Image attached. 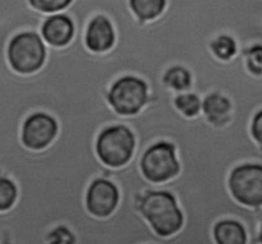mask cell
<instances>
[{"instance_id":"1","label":"cell","mask_w":262,"mask_h":244,"mask_svg":"<svg viewBox=\"0 0 262 244\" xmlns=\"http://www.w3.org/2000/svg\"><path fill=\"white\" fill-rule=\"evenodd\" d=\"M138 214L161 238L178 234L184 225V215L176 196L168 191H147L138 202Z\"/></svg>"},{"instance_id":"2","label":"cell","mask_w":262,"mask_h":244,"mask_svg":"<svg viewBox=\"0 0 262 244\" xmlns=\"http://www.w3.org/2000/svg\"><path fill=\"white\" fill-rule=\"evenodd\" d=\"M136 150V137L129 127L114 124L97 135L95 152L105 166L120 169L132 160Z\"/></svg>"},{"instance_id":"3","label":"cell","mask_w":262,"mask_h":244,"mask_svg":"<svg viewBox=\"0 0 262 244\" xmlns=\"http://www.w3.org/2000/svg\"><path fill=\"white\" fill-rule=\"evenodd\" d=\"M10 69L22 76L40 71L46 60V43L40 33L25 31L13 36L7 48Z\"/></svg>"},{"instance_id":"4","label":"cell","mask_w":262,"mask_h":244,"mask_svg":"<svg viewBox=\"0 0 262 244\" xmlns=\"http://www.w3.org/2000/svg\"><path fill=\"white\" fill-rule=\"evenodd\" d=\"M228 191L237 204L262 209V163H242L230 170Z\"/></svg>"},{"instance_id":"5","label":"cell","mask_w":262,"mask_h":244,"mask_svg":"<svg viewBox=\"0 0 262 244\" xmlns=\"http://www.w3.org/2000/svg\"><path fill=\"white\" fill-rule=\"evenodd\" d=\"M143 178L154 184L170 182L181 171L176 146L169 141H158L143 152L140 160Z\"/></svg>"},{"instance_id":"6","label":"cell","mask_w":262,"mask_h":244,"mask_svg":"<svg viewBox=\"0 0 262 244\" xmlns=\"http://www.w3.org/2000/svg\"><path fill=\"white\" fill-rule=\"evenodd\" d=\"M148 87L142 78L122 76L113 82L107 92V104L120 117H135L147 104Z\"/></svg>"},{"instance_id":"7","label":"cell","mask_w":262,"mask_h":244,"mask_svg":"<svg viewBox=\"0 0 262 244\" xmlns=\"http://www.w3.org/2000/svg\"><path fill=\"white\" fill-rule=\"evenodd\" d=\"M58 123L51 115L43 112L28 115L20 127V142L31 151H42L55 141Z\"/></svg>"},{"instance_id":"8","label":"cell","mask_w":262,"mask_h":244,"mask_svg":"<svg viewBox=\"0 0 262 244\" xmlns=\"http://www.w3.org/2000/svg\"><path fill=\"white\" fill-rule=\"evenodd\" d=\"M120 194L117 184L105 178L91 182L84 196L87 212L96 219H107L118 209Z\"/></svg>"},{"instance_id":"9","label":"cell","mask_w":262,"mask_h":244,"mask_svg":"<svg viewBox=\"0 0 262 244\" xmlns=\"http://www.w3.org/2000/svg\"><path fill=\"white\" fill-rule=\"evenodd\" d=\"M117 41L114 26L107 17L97 14L90 19L84 31L83 42L89 51L104 54L112 50Z\"/></svg>"},{"instance_id":"10","label":"cell","mask_w":262,"mask_h":244,"mask_svg":"<svg viewBox=\"0 0 262 244\" xmlns=\"http://www.w3.org/2000/svg\"><path fill=\"white\" fill-rule=\"evenodd\" d=\"M201 114L215 129H224L233 120V104L227 95L212 91L202 97Z\"/></svg>"},{"instance_id":"11","label":"cell","mask_w":262,"mask_h":244,"mask_svg":"<svg viewBox=\"0 0 262 244\" xmlns=\"http://www.w3.org/2000/svg\"><path fill=\"white\" fill-rule=\"evenodd\" d=\"M40 35L48 46L56 49L66 48L74 37L73 20L64 13L48 15L41 26Z\"/></svg>"},{"instance_id":"12","label":"cell","mask_w":262,"mask_h":244,"mask_svg":"<svg viewBox=\"0 0 262 244\" xmlns=\"http://www.w3.org/2000/svg\"><path fill=\"white\" fill-rule=\"evenodd\" d=\"M215 244H248L245 225L235 219H222L212 227Z\"/></svg>"},{"instance_id":"13","label":"cell","mask_w":262,"mask_h":244,"mask_svg":"<svg viewBox=\"0 0 262 244\" xmlns=\"http://www.w3.org/2000/svg\"><path fill=\"white\" fill-rule=\"evenodd\" d=\"M130 13L141 23L151 22L160 17L166 8V0H128Z\"/></svg>"},{"instance_id":"14","label":"cell","mask_w":262,"mask_h":244,"mask_svg":"<svg viewBox=\"0 0 262 244\" xmlns=\"http://www.w3.org/2000/svg\"><path fill=\"white\" fill-rule=\"evenodd\" d=\"M192 82H193V78H192L191 72L182 65L170 66L163 74L164 86L174 94L191 91Z\"/></svg>"},{"instance_id":"15","label":"cell","mask_w":262,"mask_h":244,"mask_svg":"<svg viewBox=\"0 0 262 244\" xmlns=\"http://www.w3.org/2000/svg\"><path fill=\"white\" fill-rule=\"evenodd\" d=\"M174 107L187 119H193L201 114L202 99L194 92H181L174 95Z\"/></svg>"},{"instance_id":"16","label":"cell","mask_w":262,"mask_h":244,"mask_svg":"<svg viewBox=\"0 0 262 244\" xmlns=\"http://www.w3.org/2000/svg\"><path fill=\"white\" fill-rule=\"evenodd\" d=\"M212 56L220 61H230L238 54L237 41L229 35H217L209 43Z\"/></svg>"},{"instance_id":"17","label":"cell","mask_w":262,"mask_h":244,"mask_svg":"<svg viewBox=\"0 0 262 244\" xmlns=\"http://www.w3.org/2000/svg\"><path fill=\"white\" fill-rule=\"evenodd\" d=\"M245 68L255 78H262V43H253L243 54Z\"/></svg>"},{"instance_id":"18","label":"cell","mask_w":262,"mask_h":244,"mask_svg":"<svg viewBox=\"0 0 262 244\" xmlns=\"http://www.w3.org/2000/svg\"><path fill=\"white\" fill-rule=\"evenodd\" d=\"M18 198V188L13 181L0 175V212L12 209Z\"/></svg>"},{"instance_id":"19","label":"cell","mask_w":262,"mask_h":244,"mask_svg":"<svg viewBox=\"0 0 262 244\" xmlns=\"http://www.w3.org/2000/svg\"><path fill=\"white\" fill-rule=\"evenodd\" d=\"M72 3L73 0H28V4L33 10L46 15L63 13Z\"/></svg>"},{"instance_id":"20","label":"cell","mask_w":262,"mask_h":244,"mask_svg":"<svg viewBox=\"0 0 262 244\" xmlns=\"http://www.w3.org/2000/svg\"><path fill=\"white\" fill-rule=\"evenodd\" d=\"M45 242L46 244H77V238L67 225H56L49 230Z\"/></svg>"},{"instance_id":"21","label":"cell","mask_w":262,"mask_h":244,"mask_svg":"<svg viewBox=\"0 0 262 244\" xmlns=\"http://www.w3.org/2000/svg\"><path fill=\"white\" fill-rule=\"evenodd\" d=\"M251 138L262 147V107L253 114L250 123Z\"/></svg>"},{"instance_id":"22","label":"cell","mask_w":262,"mask_h":244,"mask_svg":"<svg viewBox=\"0 0 262 244\" xmlns=\"http://www.w3.org/2000/svg\"><path fill=\"white\" fill-rule=\"evenodd\" d=\"M257 243L262 244V215L260 223H258V232H257Z\"/></svg>"},{"instance_id":"23","label":"cell","mask_w":262,"mask_h":244,"mask_svg":"<svg viewBox=\"0 0 262 244\" xmlns=\"http://www.w3.org/2000/svg\"><path fill=\"white\" fill-rule=\"evenodd\" d=\"M95 2H120V0H95Z\"/></svg>"}]
</instances>
